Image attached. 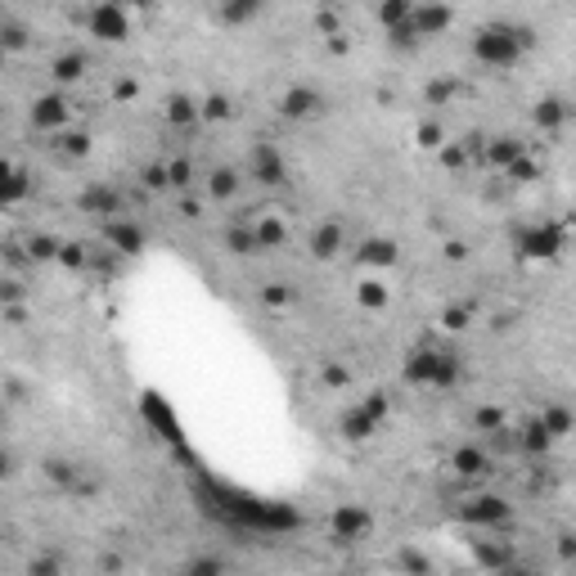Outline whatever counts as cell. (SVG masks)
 I'll return each mask as SVG.
<instances>
[{"label": "cell", "mask_w": 576, "mask_h": 576, "mask_svg": "<svg viewBox=\"0 0 576 576\" xmlns=\"http://www.w3.org/2000/svg\"><path fill=\"white\" fill-rule=\"evenodd\" d=\"M518 252L522 257H558L563 252V230L558 225H531L518 234Z\"/></svg>", "instance_id": "12"}, {"label": "cell", "mask_w": 576, "mask_h": 576, "mask_svg": "<svg viewBox=\"0 0 576 576\" xmlns=\"http://www.w3.org/2000/svg\"><path fill=\"white\" fill-rule=\"evenodd\" d=\"M531 46H536V32H531L527 23H509V19H500V23L477 28V37H473V59H477L482 68L509 73V68H513Z\"/></svg>", "instance_id": "1"}, {"label": "cell", "mask_w": 576, "mask_h": 576, "mask_svg": "<svg viewBox=\"0 0 576 576\" xmlns=\"http://www.w3.org/2000/svg\"><path fill=\"white\" fill-rule=\"evenodd\" d=\"M198 109H203V122H225L234 113L225 95H207V100H198Z\"/></svg>", "instance_id": "37"}, {"label": "cell", "mask_w": 576, "mask_h": 576, "mask_svg": "<svg viewBox=\"0 0 576 576\" xmlns=\"http://www.w3.org/2000/svg\"><path fill=\"white\" fill-rule=\"evenodd\" d=\"M450 468H455V477H464V482H482V477L495 468V459H491L486 446H459V450L450 455Z\"/></svg>", "instance_id": "13"}, {"label": "cell", "mask_w": 576, "mask_h": 576, "mask_svg": "<svg viewBox=\"0 0 576 576\" xmlns=\"http://www.w3.org/2000/svg\"><path fill=\"white\" fill-rule=\"evenodd\" d=\"M531 122H536L540 131H558V127L567 122V104H563V100H554V95H545V100H536Z\"/></svg>", "instance_id": "21"}, {"label": "cell", "mask_w": 576, "mask_h": 576, "mask_svg": "<svg viewBox=\"0 0 576 576\" xmlns=\"http://www.w3.org/2000/svg\"><path fill=\"white\" fill-rule=\"evenodd\" d=\"M59 252H64V243L55 234H32V243H28V257L32 261H55Z\"/></svg>", "instance_id": "32"}, {"label": "cell", "mask_w": 576, "mask_h": 576, "mask_svg": "<svg viewBox=\"0 0 576 576\" xmlns=\"http://www.w3.org/2000/svg\"><path fill=\"white\" fill-rule=\"evenodd\" d=\"M28 118H32L37 131H64L73 122V100L64 91H46V95L32 100V113Z\"/></svg>", "instance_id": "6"}, {"label": "cell", "mask_w": 576, "mask_h": 576, "mask_svg": "<svg viewBox=\"0 0 576 576\" xmlns=\"http://www.w3.org/2000/svg\"><path fill=\"white\" fill-rule=\"evenodd\" d=\"M536 419L545 423V432H549L554 441H558V437H567V432H576V410H567V406H545Z\"/></svg>", "instance_id": "23"}, {"label": "cell", "mask_w": 576, "mask_h": 576, "mask_svg": "<svg viewBox=\"0 0 576 576\" xmlns=\"http://www.w3.org/2000/svg\"><path fill=\"white\" fill-rule=\"evenodd\" d=\"M261 302H266V307H288V302H293V288H288V284H266Z\"/></svg>", "instance_id": "41"}, {"label": "cell", "mask_w": 576, "mask_h": 576, "mask_svg": "<svg viewBox=\"0 0 576 576\" xmlns=\"http://www.w3.org/2000/svg\"><path fill=\"white\" fill-rule=\"evenodd\" d=\"M100 234H104V248L118 252V257H135V252H144V243H149L144 225L131 221V216H118V221L100 225Z\"/></svg>", "instance_id": "8"}, {"label": "cell", "mask_w": 576, "mask_h": 576, "mask_svg": "<svg viewBox=\"0 0 576 576\" xmlns=\"http://www.w3.org/2000/svg\"><path fill=\"white\" fill-rule=\"evenodd\" d=\"M167 176H171V189L185 194V189L194 185V162H189V158H171V162H167Z\"/></svg>", "instance_id": "35"}, {"label": "cell", "mask_w": 576, "mask_h": 576, "mask_svg": "<svg viewBox=\"0 0 576 576\" xmlns=\"http://www.w3.org/2000/svg\"><path fill=\"white\" fill-rule=\"evenodd\" d=\"M441 320H446V329H464V325L473 320V307H450Z\"/></svg>", "instance_id": "44"}, {"label": "cell", "mask_w": 576, "mask_h": 576, "mask_svg": "<svg viewBox=\"0 0 576 576\" xmlns=\"http://www.w3.org/2000/svg\"><path fill=\"white\" fill-rule=\"evenodd\" d=\"M198 118H203V109H198L194 95H171V100H167V122H171V127H189V122H198Z\"/></svg>", "instance_id": "26"}, {"label": "cell", "mask_w": 576, "mask_h": 576, "mask_svg": "<svg viewBox=\"0 0 576 576\" xmlns=\"http://www.w3.org/2000/svg\"><path fill=\"white\" fill-rule=\"evenodd\" d=\"M356 302H361L365 311H383V307H388V288H383V279H365V284L356 288Z\"/></svg>", "instance_id": "29"}, {"label": "cell", "mask_w": 576, "mask_h": 576, "mask_svg": "<svg viewBox=\"0 0 576 576\" xmlns=\"http://www.w3.org/2000/svg\"><path fill=\"white\" fill-rule=\"evenodd\" d=\"M397 257H401V248L392 239H361V248H356V261L361 266H374V270L397 266Z\"/></svg>", "instance_id": "18"}, {"label": "cell", "mask_w": 576, "mask_h": 576, "mask_svg": "<svg viewBox=\"0 0 576 576\" xmlns=\"http://www.w3.org/2000/svg\"><path fill=\"white\" fill-rule=\"evenodd\" d=\"M338 252H343V225H338V221L316 225V234H311V257L329 261V257H338Z\"/></svg>", "instance_id": "19"}, {"label": "cell", "mask_w": 576, "mask_h": 576, "mask_svg": "<svg viewBox=\"0 0 576 576\" xmlns=\"http://www.w3.org/2000/svg\"><path fill=\"white\" fill-rule=\"evenodd\" d=\"M248 180H257V185H284L288 180V167H284V153L270 144V140H261V144H252V153H248Z\"/></svg>", "instance_id": "7"}, {"label": "cell", "mask_w": 576, "mask_h": 576, "mask_svg": "<svg viewBox=\"0 0 576 576\" xmlns=\"http://www.w3.org/2000/svg\"><path fill=\"white\" fill-rule=\"evenodd\" d=\"M459 374H464V365H459V356L446 352V347H419V352H410V361H406V383H415V388L446 392V388L459 383Z\"/></svg>", "instance_id": "2"}, {"label": "cell", "mask_w": 576, "mask_h": 576, "mask_svg": "<svg viewBox=\"0 0 576 576\" xmlns=\"http://www.w3.org/2000/svg\"><path fill=\"white\" fill-rule=\"evenodd\" d=\"M500 428H509L504 406H477V410H473V432L491 437V432H500Z\"/></svg>", "instance_id": "28"}, {"label": "cell", "mask_w": 576, "mask_h": 576, "mask_svg": "<svg viewBox=\"0 0 576 576\" xmlns=\"http://www.w3.org/2000/svg\"><path fill=\"white\" fill-rule=\"evenodd\" d=\"M397 567H401V572H410V576H428V572H432V563H428V558H419L415 549H397Z\"/></svg>", "instance_id": "39"}, {"label": "cell", "mask_w": 576, "mask_h": 576, "mask_svg": "<svg viewBox=\"0 0 576 576\" xmlns=\"http://www.w3.org/2000/svg\"><path fill=\"white\" fill-rule=\"evenodd\" d=\"M252 230H257L261 252H275V248H284V243H288V225H284L279 216H257V221H252Z\"/></svg>", "instance_id": "22"}, {"label": "cell", "mask_w": 576, "mask_h": 576, "mask_svg": "<svg viewBox=\"0 0 576 576\" xmlns=\"http://www.w3.org/2000/svg\"><path fill=\"white\" fill-rule=\"evenodd\" d=\"M180 576H225V558H216V554H198V558H189V563L180 567Z\"/></svg>", "instance_id": "30"}, {"label": "cell", "mask_w": 576, "mask_h": 576, "mask_svg": "<svg viewBox=\"0 0 576 576\" xmlns=\"http://www.w3.org/2000/svg\"><path fill=\"white\" fill-rule=\"evenodd\" d=\"M0 41H5V50H23L28 46V28L14 23L10 14H0Z\"/></svg>", "instance_id": "34"}, {"label": "cell", "mask_w": 576, "mask_h": 576, "mask_svg": "<svg viewBox=\"0 0 576 576\" xmlns=\"http://www.w3.org/2000/svg\"><path fill=\"white\" fill-rule=\"evenodd\" d=\"M554 446V437L545 432V423L540 419H531V423H522L518 428V455H545Z\"/></svg>", "instance_id": "24"}, {"label": "cell", "mask_w": 576, "mask_h": 576, "mask_svg": "<svg viewBox=\"0 0 576 576\" xmlns=\"http://www.w3.org/2000/svg\"><path fill=\"white\" fill-rule=\"evenodd\" d=\"M558 558H576V536H572V531L558 536Z\"/></svg>", "instance_id": "46"}, {"label": "cell", "mask_w": 576, "mask_h": 576, "mask_svg": "<svg viewBox=\"0 0 576 576\" xmlns=\"http://www.w3.org/2000/svg\"><path fill=\"white\" fill-rule=\"evenodd\" d=\"M100 572L118 576V572H122V554H104V558H100Z\"/></svg>", "instance_id": "47"}, {"label": "cell", "mask_w": 576, "mask_h": 576, "mask_svg": "<svg viewBox=\"0 0 576 576\" xmlns=\"http://www.w3.org/2000/svg\"><path fill=\"white\" fill-rule=\"evenodd\" d=\"M28 194V176H23V167H10V180H5V198L10 203H19Z\"/></svg>", "instance_id": "42"}, {"label": "cell", "mask_w": 576, "mask_h": 576, "mask_svg": "<svg viewBox=\"0 0 576 576\" xmlns=\"http://www.w3.org/2000/svg\"><path fill=\"white\" fill-rule=\"evenodd\" d=\"M325 383H347V370H343V365H329V370H325Z\"/></svg>", "instance_id": "48"}, {"label": "cell", "mask_w": 576, "mask_h": 576, "mask_svg": "<svg viewBox=\"0 0 576 576\" xmlns=\"http://www.w3.org/2000/svg\"><path fill=\"white\" fill-rule=\"evenodd\" d=\"M86 32L100 41H127V10L122 5H91Z\"/></svg>", "instance_id": "11"}, {"label": "cell", "mask_w": 576, "mask_h": 576, "mask_svg": "<svg viewBox=\"0 0 576 576\" xmlns=\"http://www.w3.org/2000/svg\"><path fill=\"white\" fill-rule=\"evenodd\" d=\"M500 576H540V572H531V567H522V563H513V567H504Z\"/></svg>", "instance_id": "49"}, {"label": "cell", "mask_w": 576, "mask_h": 576, "mask_svg": "<svg viewBox=\"0 0 576 576\" xmlns=\"http://www.w3.org/2000/svg\"><path fill=\"white\" fill-rule=\"evenodd\" d=\"M257 14H261V5H221V10H216L221 23H252Z\"/></svg>", "instance_id": "38"}, {"label": "cell", "mask_w": 576, "mask_h": 576, "mask_svg": "<svg viewBox=\"0 0 576 576\" xmlns=\"http://www.w3.org/2000/svg\"><path fill=\"white\" fill-rule=\"evenodd\" d=\"M459 518H464L468 527H482V531H504L509 518H513V509H509V500H500V495H473V500L459 509Z\"/></svg>", "instance_id": "4"}, {"label": "cell", "mask_w": 576, "mask_h": 576, "mask_svg": "<svg viewBox=\"0 0 576 576\" xmlns=\"http://www.w3.org/2000/svg\"><path fill=\"white\" fill-rule=\"evenodd\" d=\"M59 261H64V266H73V270H86V266H91V248H86V243H64Z\"/></svg>", "instance_id": "40"}, {"label": "cell", "mask_w": 576, "mask_h": 576, "mask_svg": "<svg viewBox=\"0 0 576 576\" xmlns=\"http://www.w3.org/2000/svg\"><path fill=\"white\" fill-rule=\"evenodd\" d=\"M450 23H455V10H446V5H415V14H410V32H415L419 41L441 37Z\"/></svg>", "instance_id": "14"}, {"label": "cell", "mask_w": 576, "mask_h": 576, "mask_svg": "<svg viewBox=\"0 0 576 576\" xmlns=\"http://www.w3.org/2000/svg\"><path fill=\"white\" fill-rule=\"evenodd\" d=\"M41 473H46V482H55V486H64V491H73L77 477H82V468H77L73 459H46Z\"/></svg>", "instance_id": "27"}, {"label": "cell", "mask_w": 576, "mask_h": 576, "mask_svg": "<svg viewBox=\"0 0 576 576\" xmlns=\"http://www.w3.org/2000/svg\"><path fill=\"white\" fill-rule=\"evenodd\" d=\"M140 185H144L149 194H158V189H171V176H167V162H149V167L140 171Z\"/></svg>", "instance_id": "36"}, {"label": "cell", "mask_w": 576, "mask_h": 576, "mask_svg": "<svg viewBox=\"0 0 576 576\" xmlns=\"http://www.w3.org/2000/svg\"><path fill=\"white\" fill-rule=\"evenodd\" d=\"M28 576H64V558H59V554H50V549H41V554H32Z\"/></svg>", "instance_id": "33"}, {"label": "cell", "mask_w": 576, "mask_h": 576, "mask_svg": "<svg viewBox=\"0 0 576 576\" xmlns=\"http://www.w3.org/2000/svg\"><path fill=\"white\" fill-rule=\"evenodd\" d=\"M77 207H82L86 216H95L100 225H109V221L127 216V207H122V194H118L113 185H91V189H82Z\"/></svg>", "instance_id": "10"}, {"label": "cell", "mask_w": 576, "mask_h": 576, "mask_svg": "<svg viewBox=\"0 0 576 576\" xmlns=\"http://www.w3.org/2000/svg\"><path fill=\"white\" fill-rule=\"evenodd\" d=\"M410 14H415V5H406V0H388V5H379V19H383V28H388V32L406 28V23H410Z\"/></svg>", "instance_id": "31"}, {"label": "cell", "mask_w": 576, "mask_h": 576, "mask_svg": "<svg viewBox=\"0 0 576 576\" xmlns=\"http://www.w3.org/2000/svg\"><path fill=\"white\" fill-rule=\"evenodd\" d=\"M388 419V397L383 392H370V397H361V406H352L343 419H338V428H343V437H352V441H365V437H374V428Z\"/></svg>", "instance_id": "3"}, {"label": "cell", "mask_w": 576, "mask_h": 576, "mask_svg": "<svg viewBox=\"0 0 576 576\" xmlns=\"http://www.w3.org/2000/svg\"><path fill=\"white\" fill-rule=\"evenodd\" d=\"M225 252H230V257H257V252H261L252 221H230V225H225Z\"/></svg>", "instance_id": "17"}, {"label": "cell", "mask_w": 576, "mask_h": 576, "mask_svg": "<svg viewBox=\"0 0 576 576\" xmlns=\"http://www.w3.org/2000/svg\"><path fill=\"white\" fill-rule=\"evenodd\" d=\"M86 144H91V140H86V131L59 135V149H64V153H73V158H82V153H86Z\"/></svg>", "instance_id": "43"}, {"label": "cell", "mask_w": 576, "mask_h": 576, "mask_svg": "<svg viewBox=\"0 0 576 576\" xmlns=\"http://www.w3.org/2000/svg\"><path fill=\"white\" fill-rule=\"evenodd\" d=\"M370 531H374V513H370L365 504H338L334 518H329V536H334L338 545H356V540H365Z\"/></svg>", "instance_id": "5"}, {"label": "cell", "mask_w": 576, "mask_h": 576, "mask_svg": "<svg viewBox=\"0 0 576 576\" xmlns=\"http://www.w3.org/2000/svg\"><path fill=\"white\" fill-rule=\"evenodd\" d=\"M522 158H527V144H522L518 135H491V140H486V162L500 167L504 176H509Z\"/></svg>", "instance_id": "16"}, {"label": "cell", "mask_w": 576, "mask_h": 576, "mask_svg": "<svg viewBox=\"0 0 576 576\" xmlns=\"http://www.w3.org/2000/svg\"><path fill=\"white\" fill-rule=\"evenodd\" d=\"M509 176H513V180H522V185H527V180H536V162H531V153H527V158H522V162H518Z\"/></svg>", "instance_id": "45"}, {"label": "cell", "mask_w": 576, "mask_h": 576, "mask_svg": "<svg viewBox=\"0 0 576 576\" xmlns=\"http://www.w3.org/2000/svg\"><path fill=\"white\" fill-rule=\"evenodd\" d=\"M50 77H55V86L82 82V77H86V55H82V50H64V55L50 64Z\"/></svg>", "instance_id": "20"}, {"label": "cell", "mask_w": 576, "mask_h": 576, "mask_svg": "<svg viewBox=\"0 0 576 576\" xmlns=\"http://www.w3.org/2000/svg\"><path fill=\"white\" fill-rule=\"evenodd\" d=\"M473 563L486 572V576H500L504 567H513V545L509 540H473Z\"/></svg>", "instance_id": "15"}, {"label": "cell", "mask_w": 576, "mask_h": 576, "mask_svg": "<svg viewBox=\"0 0 576 576\" xmlns=\"http://www.w3.org/2000/svg\"><path fill=\"white\" fill-rule=\"evenodd\" d=\"M239 185H243V176H239L234 167H216V171L207 176V194H212L216 203H230V198L239 194Z\"/></svg>", "instance_id": "25"}, {"label": "cell", "mask_w": 576, "mask_h": 576, "mask_svg": "<svg viewBox=\"0 0 576 576\" xmlns=\"http://www.w3.org/2000/svg\"><path fill=\"white\" fill-rule=\"evenodd\" d=\"M329 109V100L316 91V86H288L284 95H279V113L288 118V122H311V118H320Z\"/></svg>", "instance_id": "9"}]
</instances>
